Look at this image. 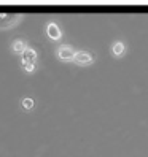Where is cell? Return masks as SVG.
Masks as SVG:
<instances>
[{"instance_id":"obj_1","label":"cell","mask_w":148,"mask_h":157,"mask_svg":"<svg viewBox=\"0 0 148 157\" xmlns=\"http://www.w3.org/2000/svg\"><path fill=\"white\" fill-rule=\"evenodd\" d=\"M21 17L19 13H6V11H0V27H8L14 24L18 19Z\"/></svg>"},{"instance_id":"obj_2","label":"cell","mask_w":148,"mask_h":157,"mask_svg":"<svg viewBox=\"0 0 148 157\" xmlns=\"http://www.w3.org/2000/svg\"><path fill=\"white\" fill-rule=\"evenodd\" d=\"M72 60L80 63V65H89V63H92L94 57H92L89 52H86V51H78V52H75V56H73Z\"/></svg>"},{"instance_id":"obj_3","label":"cell","mask_w":148,"mask_h":157,"mask_svg":"<svg viewBox=\"0 0 148 157\" xmlns=\"http://www.w3.org/2000/svg\"><path fill=\"white\" fill-rule=\"evenodd\" d=\"M58 56L64 60H70V59H73V56H75V51H73L70 46H61L59 51H58Z\"/></svg>"},{"instance_id":"obj_4","label":"cell","mask_w":148,"mask_h":157,"mask_svg":"<svg viewBox=\"0 0 148 157\" xmlns=\"http://www.w3.org/2000/svg\"><path fill=\"white\" fill-rule=\"evenodd\" d=\"M46 32H48L50 38H53V40H58L59 36H61V30H59V27H58V24H54V22H51L48 27H46Z\"/></svg>"},{"instance_id":"obj_5","label":"cell","mask_w":148,"mask_h":157,"mask_svg":"<svg viewBox=\"0 0 148 157\" xmlns=\"http://www.w3.org/2000/svg\"><path fill=\"white\" fill-rule=\"evenodd\" d=\"M35 59H37V54H35L34 49H30V48L24 49V52H22V60L29 62V65H32V63L35 62Z\"/></svg>"},{"instance_id":"obj_6","label":"cell","mask_w":148,"mask_h":157,"mask_svg":"<svg viewBox=\"0 0 148 157\" xmlns=\"http://www.w3.org/2000/svg\"><path fill=\"white\" fill-rule=\"evenodd\" d=\"M112 51H113L115 56H121V54L124 52V44H123L121 41H116V43H113V48H112Z\"/></svg>"},{"instance_id":"obj_7","label":"cell","mask_w":148,"mask_h":157,"mask_svg":"<svg viewBox=\"0 0 148 157\" xmlns=\"http://www.w3.org/2000/svg\"><path fill=\"white\" fill-rule=\"evenodd\" d=\"M22 106L27 108V109H30V108L34 106V100H32V98H24V100H22Z\"/></svg>"},{"instance_id":"obj_8","label":"cell","mask_w":148,"mask_h":157,"mask_svg":"<svg viewBox=\"0 0 148 157\" xmlns=\"http://www.w3.org/2000/svg\"><path fill=\"white\" fill-rule=\"evenodd\" d=\"M13 46H14V51H22V52H24V44H22L21 41H16Z\"/></svg>"}]
</instances>
